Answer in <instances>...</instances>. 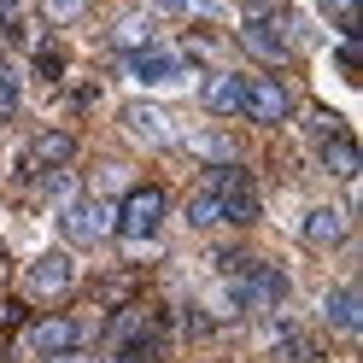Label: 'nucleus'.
Listing matches in <instances>:
<instances>
[{
  "mask_svg": "<svg viewBox=\"0 0 363 363\" xmlns=\"http://www.w3.org/2000/svg\"><path fill=\"white\" fill-rule=\"evenodd\" d=\"M71 281H77V264L65 258V252H48V258H35L30 264V293L35 299H59V293H71Z\"/></svg>",
  "mask_w": 363,
  "mask_h": 363,
  "instance_id": "nucleus-10",
  "label": "nucleus"
},
{
  "mask_svg": "<svg viewBox=\"0 0 363 363\" xmlns=\"http://www.w3.org/2000/svg\"><path fill=\"white\" fill-rule=\"evenodd\" d=\"M18 323V305H0V328H12Z\"/></svg>",
  "mask_w": 363,
  "mask_h": 363,
  "instance_id": "nucleus-25",
  "label": "nucleus"
},
{
  "mask_svg": "<svg viewBox=\"0 0 363 363\" xmlns=\"http://www.w3.org/2000/svg\"><path fill=\"white\" fill-rule=\"evenodd\" d=\"M199 100H206L211 111H240V77H229V71H211L206 82H199Z\"/></svg>",
  "mask_w": 363,
  "mask_h": 363,
  "instance_id": "nucleus-14",
  "label": "nucleus"
},
{
  "mask_svg": "<svg viewBox=\"0 0 363 363\" xmlns=\"http://www.w3.org/2000/svg\"><path fill=\"white\" fill-rule=\"evenodd\" d=\"M147 18H129V24H118V41H123V48H147Z\"/></svg>",
  "mask_w": 363,
  "mask_h": 363,
  "instance_id": "nucleus-21",
  "label": "nucleus"
},
{
  "mask_svg": "<svg viewBox=\"0 0 363 363\" xmlns=\"http://www.w3.org/2000/svg\"><path fill=\"white\" fill-rule=\"evenodd\" d=\"M299 235H305L311 246H340V240H346V211H334V206H316V211H305Z\"/></svg>",
  "mask_w": 363,
  "mask_h": 363,
  "instance_id": "nucleus-12",
  "label": "nucleus"
},
{
  "mask_svg": "<svg viewBox=\"0 0 363 363\" xmlns=\"http://www.w3.org/2000/svg\"><path fill=\"white\" fill-rule=\"evenodd\" d=\"M194 152L199 158H211V164H235V141L223 129H206V135H194Z\"/></svg>",
  "mask_w": 363,
  "mask_h": 363,
  "instance_id": "nucleus-17",
  "label": "nucleus"
},
{
  "mask_svg": "<svg viewBox=\"0 0 363 363\" xmlns=\"http://www.w3.org/2000/svg\"><path fill=\"white\" fill-rule=\"evenodd\" d=\"M82 340H88V328L77 323V316H41V323L30 328V352L53 357V352H71V346H82Z\"/></svg>",
  "mask_w": 363,
  "mask_h": 363,
  "instance_id": "nucleus-9",
  "label": "nucleus"
},
{
  "mask_svg": "<svg viewBox=\"0 0 363 363\" xmlns=\"http://www.w3.org/2000/svg\"><path fill=\"white\" fill-rule=\"evenodd\" d=\"M82 6H88V0H41V12H48L53 24H71V18H82Z\"/></svg>",
  "mask_w": 363,
  "mask_h": 363,
  "instance_id": "nucleus-20",
  "label": "nucleus"
},
{
  "mask_svg": "<svg viewBox=\"0 0 363 363\" xmlns=\"http://www.w3.org/2000/svg\"><path fill=\"white\" fill-rule=\"evenodd\" d=\"M240 111L258 123H281L293 111V94H287L281 77H240Z\"/></svg>",
  "mask_w": 363,
  "mask_h": 363,
  "instance_id": "nucleus-5",
  "label": "nucleus"
},
{
  "mask_svg": "<svg viewBox=\"0 0 363 363\" xmlns=\"http://www.w3.org/2000/svg\"><path fill=\"white\" fill-rule=\"evenodd\" d=\"M123 65H129V77H141V82H182L188 77V59H182L176 48H129L123 53Z\"/></svg>",
  "mask_w": 363,
  "mask_h": 363,
  "instance_id": "nucleus-7",
  "label": "nucleus"
},
{
  "mask_svg": "<svg viewBox=\"0 0 363 363\" xmlns=\"http://www.w3.org/2000/svg\"><path fill=\"white\" fill-rule=\"evenodd\" d=\"M229 269H240V276H229L240 311H269V305L287 299V276L276 264H240V258H229Z\"/></svg>",
  "mask_w": 363,
  "mask_h": 363,
  "instance_id": "nucleus-2",
  "label": "nucleus"
},
{
  "mask_svg": "<svg viewBox=\"0 0 363 363\" xmlns=\"http://www.w3.org/2000/svg\"><path fill=\"white\" fill-rule=\"evenodd\" d=\"M0 35H6V41L18 35V30H12V6H6V0H0Z\"/></svg>",
  "mask_w": 363,
  "mask_h": 363,
  "instance_id": "nucleus-24",
  "label": "nucleus"
},
{
  "mask_svg": "<svg viewBox=\"0 0 363 363\" xmlns=\"http://www.w3.org/2000/svg\"><path fill=\"white\" fill-rule=\"evenodd\" d=\"M71 152H77V135H65V129H41L30 152H24V176H48L59 164H71Z\"/></svg>",
  "mask_w": 363,
  "mask_h": 363,
  "instance_id": "nucleus-8",
  "label": "nucleus"
},
{
  "mask_svg": "<svg viewBox=\"0 0 363 363\" xmlns=\"http://www.w3.org/2000/svg\"><path fill=\"white\" fill-rule=\"evenodd\" d=\"M123 129L141 135V141H152V147H170L176 141V118H170L164 106H141V100L123 106Z\"/></svg>",
  "mask_w": 363,
  "mask_h": 363,
  "instance_id": "nucleus-11",
  "label": "nucleus"
},
{
  "mask_svg": "<svg viewBox=\"0 0 363 363\" xmlns=\"http://www.w3.org/2000/svg\"><path fill=\"white\" fill-rule=\"evenodd\" d=\"M188 223H194V229H223L229 217H223V206H217V199H211L206 188H199V194L188 199Z\"/></svg>",
  "mask_w": 363,
  "mask_h": 363,
  "instance_id": "nucleus-18",
  "label": "nucleus"
},
{
  "mask_svg": "<svg viewBox=\"0 0 363 363\" xmlns=\"http://www.w3.org/2000/svg\"><path fill=\"white\" fill-rule=\"evenodd\" d=\"M293 18L287 12H276V18H246V30H240V48L252 53V59H264V65H287L293 59Z\"/></svg>",
  "mask_w": 363,
  "mask_h": 363,
  "instance_id": "nucleus-4",
  "label": "nucleus"
},
{
  "mask_svg": "<svg viewBox=\"0 0 363 363\" xmlns=\"http://www.w3.org/2000/svg\"><path fill=\"white\" fill-rule=\"evenodd\" d=\"M206 194L223 206L229 223H252V217H258V182L246 176L240 164H211V170H206Z\"/></svg>",
  "mask_w": 363,
  "mask_h": 363,
  "instance_id": "nucleus-1",
  "label": "nucleus"
},
{
  "mask_svg": "<svg viewBox=\"0 0 363 363\" xmlns=\"http://www.w3.org/2000/svg\"><path fill=\"white\" fill-rule=\"evenodd\" d=\"M323 164H328L340 182H352V176L363 170V158H357V141H352V135H328V141H323Z\"/></svg>",
  "mask_w": 363,
  "mask_h": 363,
  "instance_id": "nucleus-13",
  "label": "nucleus"
},
{
  "mask_svg": "<svg viewBox=\"0 0 363 363\" xmlns=\"http://www.w3.org/2000/svg\"><path fill=\"white\" fill-rule=\"evenodd\" d=\"M328 323L340 328V334H357L363 328V299L352 287H340V293H328Z\"/></svg>",
  "mask_w": 363,
  "mask_h": 363,
  "instance_id": "nucleus-15",
  "label": "nucleus"
},
{
  "mask_svg": "<svg viewBox=\"0 0 363 363\" xmlns=\"http://www.w3.org/2000/svg\"><path fill=\"white\" fill-rule=\"evenodd\" d=\"M164 211H170L164 188L141 182V188H129V194H123V206H118V229H123V235H135V240H147V235H158Z\"/></svg>",
  "mask_w": 363,
  "mask_h": 363,
  "instance_id": "nucleus-3",
  "label": "nucleus"
},
{
  "mask_svg": "<svg viewBox=\"0 0 363 363\" xmlns=\"http://www.w3.org/2000/svg\"><path fill=\"white\" fill-rule=\"evenodd\" d=\"M311 357H316V346H311L299 328L281 323V328H276V363H311Z\"/></svg>",
  "mask_w": 363,
  "mask_h": 363,
  "instance_id": "nucleus-16",
  "label": "nucleus"
},
{
  "mask_svg": "<svg viewBox=\"0 0 363 363\" xmlns=\"http://www.w3.org/2000/svg\"><path fill=\"white\" fill-rule=\"evenodd\" d=\"M48 363H94V357H88V352H82V346H71V352H53V357H48Z\"/></svg>",
  "mask_w": 363,
  "mask_h": 363,
  "instance_id": "nucleus-23",
  "label": "nucleus"
},
{
  "mask_svg": "<svg viewBox=\"0 0 363 363\" xmlns=\"http://www.w3.org/2000/svg\"><path fill=\"white\" fill-rule=\"evenodd\" d=\"M59 223H65V235H71V240L94 246V240H106V235H111V223H118V211H111L106 199H71Z\"/></svg>",
  "mask_w": 363,
  "mask_h": 363,
  "instance_id": "nucleus-6",
  "label": "nucleus"
},
{
  "mask_svg": "<svg viewBox=\"0 0 363 363\" xmlns=\"http://www.w3.org/2000/svg\"><path fill=\"white\" fill-rule=\"evenodd\" d=\"M316 6H323V12L334 18V24H340V30H346V35L357 30V0H316Z\"/></svg>",
  "mask_w": 363,
  "mask_h": 363,
  "instance_id": "nucleus-19",
  "label": "nucleus"
},
{
  "mask_svg": "<svg viewBox=\"0 0 363 363\" xmlns=\"http://www.w3.org/2000/svg\"><path fill=\"white\" fill-rule=\"evenodd\" d=\"M18 111V88H12V77H0V118H12Z\"/></svg>",
  "mask_w": 363,
  "mask_h": 363,
  "instance_id": "nucleus-22",
  "label": "nucleus"
}]
</instances>
